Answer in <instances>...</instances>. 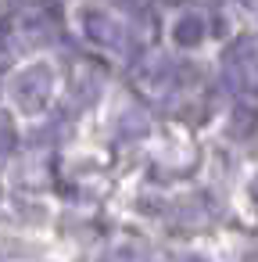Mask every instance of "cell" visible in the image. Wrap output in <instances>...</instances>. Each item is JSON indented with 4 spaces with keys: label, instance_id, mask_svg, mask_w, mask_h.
Instances as JSON below:
<instances>
[{
    "label": "cell",
    "instance_id": "1",
    "mask_svg": "<svg viewBox=\"0 0 258 262\" xmlns=\"http://www.w3.org/2000/svg\"><path fill=\"white\" fill-rule=\"evenodd\" d=\"M47 97H51V69H47V65L26 69V72L18 76V83H15V101H18V108L33 115V112H40V108L47 104Z\"/></svg>",
    "mask_w": 258,
    "mask_h": 262
},
{
    "label": "cell",
    "instance_id": "2",
    "mask_svg": "<svg viewBox=\"0 0 258 262\" xmlns=\"http://www.w3.org/2000/svg\"><path fill=\"white\" fill-rule=\"evenodd\" d=\"M83 33L93 43H115L119 40V26L111 22V15L104 11H83Z\"/></svg>",
    "mask_w": 258,
    "mask_h": 262
},
{
    "label": "cell",
    "instance_id": "3",
    "mask_svg": "<svg viewBox=\"0 0 258 262\" xmlns=\"http://www.w3.org/2000/svg\"><path fill=\"white\" fill-rule=\"evenodd\" d=\"M172 36H176L179 47H197V43L204 40V22H201L197 15H186V18H179V22L172 26Z\"/></svg>",
    "mask_w": 258,
    "mask_h": 262
},
{
    "label": "cell",
    "instance_id": "4",
    "mask_svg": "<svg viewBox=\"0 0 258 262\" xmlns=\"http://www.w3.org/2000/svg\"><path fill=\"white\" fill-rule=\"evenodd\" d=\"M254 129H258V108H247V104L233 108V115H229V137L244 140V137H251Z\"/></svg>",
    "mask_w": 258,
    "mask_h": 262
},
{
    "label": "cell",
    "instance_id": "5",
    "mask_svg": "<svg viewBox=\"0 0 258 262\" xmlns=\"http://www.w3.org/2000/svg\"><path fill=\"white\" fill-rule=\"evenodd\" d=\"M254 51H258V40H254V36H240L237 43L226 47V61H229V65H240L244 58H254Z\"/></svg>",
    "mask_w": 258,
    "mask_h": 262
},
{
    "label": "cell",
    "instance_id": "6",
    "mask_svg": "<svg viewBox=\"0 0 258 262\" xmlns=\"http://www.w3.org/2000/svg\"><path fill=\"white\" fill-rule=\"evenodd\" d=\"M11 147H15V133H11L8 126H0V165H4V158H8Z\"/></svg>",
    "mask_w": 258,
    "mask_h": 262
},
{
    "label": "cell",
    "instance_id": "7",
    "mask_svg": "<svg viewBox=\"0 0 258 262\" xmlns=\"http://www.w3.org/2000/svg\"><path fill=\"white\" fill-rule=\"evenodd\" d=\"M119 4H122V8H133V4H136V0H119Z\"/></svg>",
    "mask_w": 258,
    "mask_h": 262
},
{
    "label": "cell",
    "instance_id": "8",
    "mask_svg": "<svg viewBox=\"0 0 258 262\" xmlns=\"http://www.w3.org/2000/svg\"><path fill=\"white\" fill-rule=\"evenodd\" d=\"M251 194H254V198H258V180H254V187H251Z\"/></svg>",
    "mask_w": 258,
    "mask_h": 262
},
{
    "label": "cell",
    "instance_id": "9",
    "mask_svg": "<svg viewBox=\"0 0 258 262\" xmlns=\"http://www.w3.org/2000/svg\"><path fill=\"white\" fill-rule=\"evenodd\" d=\"M0 36H4V22H0Z\"/></svg>",
    "mask_w": 258,
    "mask_h": 262
}]
</instances>
